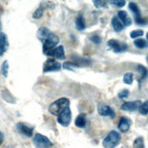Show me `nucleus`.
<instances>
[{
  "instance_id": "f257e3e1",
  "label": "nucleus",
  "mask_w": 148,
  "mask_h": 148,
  "mask_svg": "<svg viewBox=\"0 0 148 148\" xmlns=\"http://www.w3.org/2000/svg\"><path fill=\"white\" fill-rule=\"evenodd\" d=\"M69 104H70V102L67 98L62 97V98H59L58 100L55 101L54 103H52V104L50 105L48 110L52 114L58 115L61 112L65 110L66 108L69 107Z\"/></svg>"
},
{
  "instance_id": "f03ea898",
  "label": "nucleus",
  "mask_w": 148,
  "mask_h": 148,
  "mask_svg": "<svg viewBox=\"0 0 148 148\" xmlns=\"http://www.w3.org/2000/svg\"><path fill=\"white\" fill-rule=\"evenodd\" d=\"M59 43V37L56 34L51 33L46 40L43 42V52L46 56H49L53 49L56 48V46Z\"/></svg>"
},
{
  "instance_id": "7ed1b4c3",
  "label": "nucleus",
  "mask_w": 148,
  "mask_h": 148,
  "mask_svg": "<svg viewBox=\"0 0 148 148\" xmlns=\"http://www.w3.org/2000/svg\"><path fill=\"white\" fill-rule=\"evenodd\" d=\"M121 140V134L116 131H111L103 141V146L105 148H114L117 146Z\"/></svg>"
},
{
  "instance_id": "20e7f679",
  "label": "nucleus",
  "mask_w": 148,
  "mask_h": 148,
  "mask_svg": "<svg viewBox=\"0 0 148 148\" xmlns=\"http://www.w3.org/2000/svg\"><path fill=\"white\" fill-rule=\"evenodd\" d=\"M34 144L37 148H50L52 147L51 141L43 134H36L34 136Z\"/></svg>"
},
{
  "instance_id": "39448f33",
  "label": "nucleus",
  "mask_w": 148,
  "mask_h": 148,
  "mask_svg": "<svg viewBox=\"0 0 148 148\" xmlns=\"http://www.w3.org/2000/svg\"><path fill=\"white\" fill-rule=\"evenodd\" d=\"M57 116H58L57 117V121H58V123L61 125L68 126L70 122H71V117H72L71 110H70L69 107H67L63 112H61L58 115H57Z\"/></svg>"
},
{
  "instance_id": "423d86ee",
  "label": "nucleus",
  "mask_w": 148,
  "mask_h": 148,
  "mask_svg": "<svg viewBox=\"0 0 148 148\" xmlns=\"http://www.w3.org/2000/svg\"><path fill=\"white\" fill-rule=\"evenodd\" d=\"M108 47H110L114 52L115 53H121V52H124L127 49V45L125 43L123 42H119L118 40H115V39H111L107 42Z\"/></svg>"
},
{
  "instance_id": "0eeeda50",
  "label": "nucleus",
  "mask_w": 148,
  "mask_h": 148,
  "mask_svg": "<svg viewBox=\"0 0 148 148\" xmlns=\"http://www.w3.org/2000/svg\"><path fill=\"white\" fill-rule=\"evenodd\" d=\"M61 69V64L54 59H48L44 64L43 71L45 73L52 72V71H59Z\"/></svg>"
},
{
  "instance_id": "6e6552de",
  "label": "nucleus",
  "mask_w": 148,
  "mask_h": 148,
  "mask_svg": "<svg viewBox=\"0 0 148 148\" xmlns=\"http://www.w3.org/2000/svg\"><path fill=\"white\" fill-rule=\"evenodd\" d=\"M97 111H98V114L100 115H103V116H110L111 118L114 117V110L110 106L106 104H99L97 107Z\"/></svg>"
},
{
  "instance_id": "1a4fd4ad",
  "label": "nucleus",
  "mask_w": 148,
  "mask_h": 148,
  "mask_svg": "<svg viewBox=\"0 0 148 148\" xmlns=\"http://www.w3.org/2000/svg\"><path fill=\"white\" fill-rule=\"evenodd\" d=\"M142 105V102L140 100H136V101H132V102H125L123 104V106H121L122 110H125V111H134L138 109L140 107V106Z\"/></svg>"
},
{
  "instance_id": "9d476101",
  "label": "nucleus",
  "mask_w": 148,
  "mask_h": 148,
  "mask_svg": "<svg viewBox=\"0 0 148 148\" xmlns=\"http://www.w3.org/2000/svg\"><path fill=\"white\" fill-rule=\"evenodd\" d=\"M16 129L19 133H21V134H25V136L30 137V136H32V134H33L34 127H30L24 123H19L16 125Z\"/></svg>"
},
{
  "instance_id": "9b49d317",
  "label": "nucleus",
  "mask_w": 148,
  "mask_h": 148,
  "mask_svg": "<svg viewBox=\"0 0 148 148\" xmlns=\"http://www.w3.org/2000/svg\"><path fill=\"white\" fill-rule=\"evenodd\" d=\"M132 125V122L129 118L127 117H121L120 118V121H119V124H118V129L123 132V133H125L129 130V128Z\"/></svg>"
},
{
  "instance_id": "f8f14e48",
  "label": "nucleus",
  "mask_w": 148,
  "mask_h": 148,
  "mask_svg": "<svg viewBox=\"0 0 148 148\" xmlns=\"http://www.w3.org/2000/svg\"><path fill=\"white\" fill-rule=\"evenodd\" d=\"M118 18L120 19V21L122 22L124 25L125 27H129V25H132V19L129 16V15L127 14V12L125 10H120L118 12Z\"/></svg>"
},
{
  "instance_id": "ddd939ff",
  "label": "nucleus",
  "mask_w": 148,
  "mask_h": 148,
  "mask_svg": "<svg viewBox=\"0 0 148 148\" xmlns=\"http://www.w3.org/2000/svg\"><path fill=\"white\" fill-rule=\"evenodd\" d=\"M49 56H54L57 59H65L66 56H65V49H64L63 46H59L53 49L52 52L50 53Z\"/></svg>"
},
{
  "instance_id": "4468645a",
  "label": "nucleus",
  "mask_w": 148,
  "mask_h": 148,
  "mask_svg": "<svg viewBox=\"0 0 148 148\" xmlns=\"http://www.w3.org/2000/svg\"><path fill=\"white\" fill-rule=\"evenodd\" d=\"M8 37H6L5 34L0 32V56H2L5 52L8 49Z\"/></svg>"
},
{
  "instance_id": "2eb2a0df",
  "label": "nucleus",
  "mask_w": 148,
  "mask_h": 148,
  "mask_svg": "<svg viewBox=\"0 0 148 148\" xmlns=\"http://www.w3.org/2000/svg\"><path fill=\"white\" fill-rule=\"evenodd\" d=\"M51 34V32L47 28V27H40L39 29L37 30V38L39 39L41 42H44L45 40L47 39V36Z\"/></svg>"
},
{
  "instance_id": "dca6fc26",
  "label": "nucleus",
  "mask_w": 148,
  "mask_h": 148,
  "mask_svg": "<svg viewBox=\"0 0 148 148\" xmlns=\"http://www.w3.org/2000/svg\"><path fill=\"white\" fill-rule=\"evenodd\" d=\"M112 27L114 28V31L116 32H121L124 29V25L122 24V22L120 21V19L118 18V16H114L112 19Z\"/></svg>"
},
{
  "instance_id": "f3484780",
  "label": "nucleus",
  "mask_w": 148,
  "mask_h": 148,
  "mask_svg": "<svg viewBox=\"0 0 148 148\" xmlns=\"http://www.w3.org/2000/svg\"><path fill=\"white\" fill-rule=\"evenodd\" d=\"M75 27L77 30H80V31L86 28V23H85V20H84V16L82 14H79L77 16L75 19Z\"/></svg>"
},
{
  "instance_id": "a211bd4d",
  "label": "nucleus",
  "mask_w": 148,
  "mask_h": 148,
  "mask_svg": "<svg viewBox=\"0 0 148 148\" xmlns=\"http://www.w3.org/2000/svg\"><path fill=\"white\" fill-rule=\"evenodd\" d=\"M75 124V125H76L77 127H79V128H84V127H85V126H86V115L84 114H79L78 116L76 117Z\"/></svg>"
},
{
  "instance_id": "6ab92c4d",
  "label": "nucleus",
  "mask_w": 148,
  "mask_h": 148,
  "mask_svg": "<svg viewBox=\"0 0 148 148\" xmlns=\"http://www.w3.org/2000/svg\"><path fill=\"white\" fill-rule=\"evenodd\" d=\"M129 8H130V10L134 13V16H136V18L141 17V12H140V9H139V8H138L137 5H136V3L131 2V3L129 4Z\"/></svg>"
},
{
  "instance_id": "aec40b11",
  "label": "nucleus",
  "mask_w": 148,
  "mask_h": 148,
  "mask_svg": "<svg viewBox=\"0 0 148 148\" xmlns=\"http://www.w3.org/2000/svg\"><path fill=\"white\" fill-rule=\"evenodd\" d=\"M134 45L136 46L137 48H139V49H143V48H145V47H147V42L145 40V39H143V38H137V39H136L134 41Z\"/></svg>"
},
{
  "instance_id": "412c9836",
  "label": "nucleus",
  "mask_w": 148,
  "mask_h": 148,
  "mask_svg": "<svg viewBox=\"0 0 148 148\" xmlns=\"http://www.w3.org/2000/svg\"><path fill=\"white\" fill-rule=\"evenodd\" d=\"M137 70H138V72L140 73V76H141L140 80L145 79V77L147 76V75H148V69L145 66H142V65H138L137 66Z\"/></svg>"
},
{
  "instance_id": "4be33fe9",
  "label": "nucleus",
  "mask_w": 148,
  "mask_h": 148,
  "mask_svg": "<svg viewBox=\"0 0 148 148\" xmlns=\"http://www.w3.org/2000/svg\"><path fill=\"white\" fill-rule=\"evenodd\" d=\"M133 148H145V142H144V138L142 136L137 137L134 141Z\"/></svg>"
},
{
  "instance_id": "5701e85b",
  "label": "nucleus",
  "mask_w": 148,
  "mask_h": 148,
  "mask_svg": "<svg viewBox=\"0 0 148 148\" xmlns=\"http://www.w3.org/2000/svg\"><path fill=\"white\" fill-rule=\"evenodd\" d=\"M44 10H45V6L43 5H41L39 8H38L35 12H34V14H33V17L35 19H39L43 14H44Z\"/></svg>"
},
{
  "instance_id": "b1692460",
  "label": "nucleus",
  "mask_w": 148,
  "mask_h": 148,
  "mask_svg": "<svg viewBox=\"0 0 148 148\" xmlns=\"http://www.w3.org/2000/svg\"><path fill=\"white\" fill-rule=\"evenodd\" d=\"M138 109H139V113L141 114H144V115L148 114V100L145 101V103H143Z\"/></svg>"
},
{
  "instance_id": "393cba45",
  "label": "nucleus",
  "mask_w": 148,
  "mask_h": 148,
  "mask_svg": "<svg viewBox=\"0 0 148 148\" xmlns=\"http://www.w3.org/2000/svg\"><path fill=\"white\" fill-rule=\"evenodd\" d=\"M133 80H134V75L132 73L125 74L124 78H123V81L125 84H126V85H131V84L133 83Z\"/></svg>"
},
{
  "instance_id": "a878e982",
  "label": "nucleus",
  "mask_w": 148,
  "mask_h": 148,
  "mask_svg": "<svg viewBox=\"0 0 148 148\" xmlns=\"http://www.w3.org/2000/svg\"><path fill=\"white\" fill-rule=\"evenodd\" d=\"M8 63L6 60H5L2 64V66H1V72L3 74V75L5 77H8Z\"/></svg>"
},
{
  "instance_id": "bb28decb",
  "label": "nucleus",
  "mask_w": 148,
  "mask_h": 148,
  "mask_svg": "<svg viewBox=\"0 0 148 148\" xmlns=\"http://www.w3.org/2000/svg\"><path fill=\"white\" fill-rule=\"evenodd\" d=\"M144 35V31L141 30V29H137V30H134L130 33V36L133 39H136L137 37L139 36H142Z\"/></svg>"
},
{
  "instance_id": "cd10ccee",
  "label": "nucleus",
  "mask_w": 148,
  "mask_h": 148,
  "mask_svg": "<svg viewBox=\"0 0 148 148\" xmlns=\"http://www.w3.org/2000/svg\"><path fill=\"white\" fill-rule=\"evenodd\" d=\"M94 5L96 8H103L106 6V1H99V0H94L93 1Z\"/></svg>"
},
{
  "instance_id": "c85d7f7f",
  "label": "nucleus",
  "mask_w": 148,
  "mask_h": 148,
  "mask_svg": "<svg viewBox=\"0 0 148 148\" xmlns=\"http://www.w3.org/2000/svg\"><path fill=\"white\" fill-rule=\"evenodd\" d=\"M90 40H91L93 43H95V44H96V45H98V44H100V43L102 42V38H101L98 35L95 34V35H93V36H90Z\"/></svg>"
},
{
  "instance_id": "c756f323",
  "label": "nucleus",
  "mask_w": 148,
  "mask_h": 148,
  "mask_svg": "<svg viewBox=\"0 0 148 148\" xmlns=\"http://www.w3.org/2000/svg\"><path fill=\"white\" fill-rule=\"evenodd\" d=\"M128 95H129V91H128L127 89H124V90H122L121 92L118 93V97H119L120 99L126 98Z\"/></svg>"
},
{
  "instance_id": "7c9ffc66",
  "label": "nucleus",
  "mask_w": 148,
  "mask_h": 148,
  "mask_svg": "<svg viewBox=\"0 0 148 148\" xmlns=\"http://www.w3.org/2000/svg\"><path fill=\"white\" fill-rule=\"evenodd\" d=\"M110 3L116 6H119V8H122V6L125 5V1H124V0H114V1H110Z\"/></svg>"
},
{
  "instance_id": "2f4dec72",
  "label": "nucleus",
  "mask_w": 148,
  "mask_h": 148,
  "mask_svg": "<svg viewBox=\"0 0 148 148\" xmlns=\"http://www.w3.org/2000/svg\"><path fill=\"white\" fill-rule=\"evenodd\" d=\"M3 141H4V134L0 132V145L3 143Z\"/></svg>"
},
{
  "instance_id": "473e14b6",
  "label": "nucleus",
  "mask_w": 148,
  "mask_h": 148,
  "mask_svg": "<svg viewBox=\"0 0 148 148\" xmlns=\"http://www.w3.org/2000/svg\"><path fill=\"white\" fill-rule=\"evenodd\" d=\"M146 38H147V40H148V32L146 33Z\"/></svg>"
},
{
  "instance_id": "72a5a7b5",
  "label": "nucleus",
  "mask_w": 148,
  "mask_h": 148,
  "mask_svg": "<svg viewBox=\"0 0 148 148\" xmlns=\"http://www.w3.org/2000/svg\"><path fill=\"white\" fill-rule=\"evenodd\" d=\"M0 30H1V21H0Z\"/></svg>"
},
{
  "instance_id": "f704fd0d",
  "label": "nucleus",
  "mask_w": 148,
  "mask_h": 148,
  "mask_svg": "<svg viewBox=\"0 0 148 148\" xmlns=\"http://www.w3.org/2000/svg\"><path fill=\"white\" fill-rule=\"evenodd\" d=\"M146 60H147V62H148V56L146 57Z\"/></svg>"
}]
</instances>
